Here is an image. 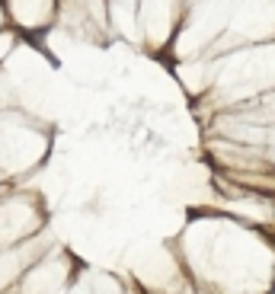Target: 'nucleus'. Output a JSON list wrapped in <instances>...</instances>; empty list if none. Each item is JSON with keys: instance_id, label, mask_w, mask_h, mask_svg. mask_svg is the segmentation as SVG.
Here are the masks:
<instances>
[]
</instances>
